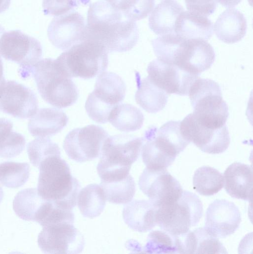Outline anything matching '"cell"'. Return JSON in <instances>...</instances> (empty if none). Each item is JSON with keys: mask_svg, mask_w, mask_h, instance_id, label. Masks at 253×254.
<instances>
[{"mask_svg": "<svg viewBox=\"0 0 253 254\" xmlns=\"http://www.w3.org/2000/svg\"><path fill=\"white\" fill-rule=\"evenodd\" d=\"M188 95L194 110L192 114L200 124L212 129L226 125L228 107L217 82L199 77L191 86Z\"/></svg>", "mask_w": 253, "mask_h": 254, "instance_id": "obj_5", "label": "cell"}, {"mask_svg": "<svg viewBox=\"0 0 253 254\" xmlns=\"http://www.w3.org/2000/svg\"><path fill=\"white\" fill-rule=\"evenodd\" d=\"M174 32L186 39L207 40L213 34V25L206 16L183 11L177 18Z\"/></svg>", "mask_w": 253, "mask_h": 254, "instance_id": "obj_24", "label": "cell"}, {"mask_svg": "<svg viewBox=\"0 0 253 254\" xmlns=\"http://www.w3.org/2000/svg\"><path fill=\"white\" fill-rule=\"evenodd\" d=\"M38 244L44 253L76 254L83 250L85 240L73 223L64 222L43 227Z\"/></svg>", "mask_w": 253, "mask_h": 254, "instance_id": "obj_11", "label": "cell"}, {"mask_svg": "<svg viewBox=\"0 0 253 254\" xmlns=\"http://www.w3.org/2000/svg\"><path fill=\"white\" fill-rule=\"evenodd\" d=\"M143 144V137L129 134L107 137L97 168L101 181L119 180L128 176L132 164L140 155Z\"/></svg>", "mask_w": 253, "mask_h": 254, "instance_id": "obj_3", "label": "cell"}, {"mask_svg": "<svg viewBox=\"0 0 253 254\" xmlns=\"http://www.w3.org/2000/svg\"><path fill=\"white\" fill-rule=\"evenodd\" d=\"M139 186L157 208L176 201L183 190L179 182L166 169L146 167L140 176Z\"/></svg>", "mask_w": 253, "mask_h": 254, "instance_id": "obj_12", "label": "cell"}, {"mask_svg": "<svg viewBox=\"0 0 253 254\" xmlns=\"http://www.w3.org/2000/svg\"><path fill=\"white\" fill-rule=\"evenodd\" d=\"M108 134L99 126L91 125L71 130L66 136L63 147L69 158L76 162L93 160L101 155Z\"/></svg>", "mask_w": 253, "mask_h": 254, "instance_id": "obj_10", "label": "cell"}, {"mask_svg": "<svg viewBox=\"0 0 253 254\" xmlns=\"http://www.w3.org/2000/svg\"><path fill=\"white\" fill-rule=\"evenodd\" d=\"M215 59L214 49L206 40L186 39L175 55L173 64L190 74L199 76L211 66Z\"/></svg>", "mask_w": 253, "mask_h": 254, "instance_id": "obj_17", "label": "cell"}, {"mask_svg": "<svg viewBox=\"0 0 253 254\" xmlns=\"http://www.w3.org/2000/svg\"><path fill=\"white\" fill-rule=\"evenodd\" d=\"M193 184L194 189L199 194L210 196L217 193L224 187L222 174L209 166H202L195 172Z\"/></svg>", "mask_w": 253, "mask_h": 254, "instance_id": "obj_32", "label": "cell"}, {"mask_svg": "<svg viewBox=\"0 0 253 254\" xmlns=\"http://www.w3.org/2000/svg\"><path fill=\"white\" fill-rule=\"evenodd\" d=\"M86 25L84 17L77 11L56 16L48 28V36L57 49L67 50L85 40Z\"/></svg>", "mask_w": 253, "mask_h": 254, "instance_id": "obj_16", "label": "cell"}, {"mask_svg": "<svg viewBox=\"0 0 253 254\" xmlns=\"http://www.w3.org/2000/svg\"><path fill=\"white\" fill-rule=\"evenodd\" d=\"M157 209L150 200H134L127 203L123 208V218L131 229L139 232H146L157 225Z\"/></svg>", "mask_w": 253, "mask_h": 254, "instance_id": "obj_23", "label": "cell"}, {"mask_svg": "<svg viewBox=\"0 0 253 254\" xmlns=\"http://www.w3.org/2000/svg\"><path fill=\"white\" fill-rule=\"evenodd\" d=\"M126 87L118 74L104 71L99 75L94 90L88 96L85 109L89 117L99 124L108 122L112 109L125 98Z\"/></svg>", "mask_w": 253, "mask_h": 254, "instance_id": "obj_8", "label": "cell"}, {"mask_svg": "<svg viewBox=\"0 0 253 254\" xmlns=\"http://www.w3.org/2000/svg\"><path fill=\"white\" fill-rule=\"evenodd\" d=\"M180 128L188 140L204 152L220 154L229 146L230 138L226 125L218 129L207 127L200 124L191 113L180 122Z\"/></svg>", "mask_w": 253, "mask_h": 254, "instance_id": "obj_13", "label": "cell"}, {"mask_svg": "<svg viewBox=\"0 0 253 254\" xmlns=\"http://www.w3.org/2000/svg\"><path fill=\"white\" fill-rule=\"evenodd\" d=\"M143 138L141 154L147 168L166 169L173 163L176 157L164 150L147 131Z\"/></svg>", "mask_w": 253, "mask_h": 254, "instance_id": "obj_30", "label": "cell"}, {"mask_svg": "<svg viewBox=\"0 0 253 254\" xmlns=\"http://www.w3.org/2000/svg\"><path fill=\"white\" fill-rule=\"evenodd\" d=\"M31 73L42 98L58 108L74 104L79 96L78 88L71 78L61 70L55 60L46 58L39 60Z\"/></svg>", "mask_w": 253, "mask_h": 254, "instance_id": "obj_4", "label": "cell"}, {"mask_svg": "<svg viewBox=\"0 0 253 254\" xmlns=\"http://www.w3.org/2000/svg\"><path fill=\"white\" fill-rule=\"evenodd\" d=\"M30 175V166L27 163L4 162L0 164V182L10 188L23 186Z\"/></svg>", "mask_w": 253, "mask_h": 254, "instance_id": "obj_34", "label": "cell"}, {"mask_svg": "<svg viewBox=\"0 0 253 254\" xmlns=\"http://www.w3.org/2000/svg\"><path fill=\"white\" fill-rule=\"evenodd\" d=\"M0 55L20 66V73L27 77L42 56V47L36 39L19 30L4 32L0 38Z\"/></svg>", "mask_w": 253, "mask_h": 254, "instance_id": "obj_9", "label": "cell"}, {"mask_svg": "<svg viewBox=\"0 0 253 254\" xmlns=\"http://www.w3.org/2000/svg\"></svg>", "mask_w": 253, "mask_h": 254, "instance_id": "obj_45", "label": "cell"}, {"mask_svg": "<svg viewBox=\"0 0 253 254\" xmlns=\"http://www.w3.org/2000/svg\"><path fill=\"white\" fill-rule=\"evenodd\" d=\"M144 116L135 106L129 104H118L112 109L108 121L116 128L123 132L134 131L140 129Z\"/></svg>", "mask_w": 253, "mask_h": 254, "instance_id": "obj_28", "label": "cell"}, {"mask_svg": "<svg viewBox=\"0 0 253 254\" xmlns=\"http://www.w3.org/2000/svg\"><path fill=\"white\" fill-rule=\"evenodd\" d=\"M213 29L219 40L227 44H234L245 36L247 22L241 12L234 8H229L219 16Z\"/></svg>", "mask_w": 253, "mask_h": 254, "instance_id": "obj_22", "label": "cell"}, {"mask_svg": "<svg viewBox=\"0 0 253 254\" xmlns=\"http://www.w3.org/2000/svg\"><path fill=\"white\" fill-rule=\"evenodd\" d=\"M27 153L33 165L39 167L41 163L47 157L60 156V150L58 145L50 138L39 137L28 143Z\"/></svg>", "mask_w": 253, "mask_h": 254, "instance_id": "obj_37", "label": "cell"}, {"mask_svg": "<svg viewBox=\"0 0 253 254\" xmlns=\"http://www.w3.org/2000/svg\"><path fill=\"white\" fill-rule=\"evenodd\" d=\"M38 168L39 195L62 208L72 210L77 203L80 184L72 176L66 161L60 156H51L44 159Z\"/></svg>", "mask_w": 253, "mask_h": 254, "instance_id": "obj_2", "label": "cell"}, {"mask_svg": "<svg viewBox=\"0 0 253 254\" xmlns=\"http://www.w3.org/2000/svg\"><path fill=\"white\" fill-rule=\"evenodd\" d=\"M38 110V100L30 88L13 80L6 81L0 89V111L15 118L27 119Z\"/></svg>", "mask_w": 253, "mask_h": 254, "instance_id": "obj_15", "label": "cell"}, {"mask_svg": "<svg viewBox=\"0 0 253 254\" xmlns=\"http://www.w3.org/2000/svg\"><path fill=\"white\" fill-rule=\"evenodd\" d=\"M203 211L202 204L195 193L183 190L175 202L157 208L156 224L171 235H182L200 221Z\"/></svg>", "mask_w": 253, "mask_h": 254, "instance_id": "obj_7", "label": "cell"}, {"mask_svg": "<svg viewBox=\"0 0 253 254\" xmlns=\"http://www.w3.org/2000/svg\"><path fill=\"white\" fill-rule=\"evenodd\" d=\"M139 37L135 21L127 18L118 9L102 0L90 4L85 40L99 42L108 53L124 52L136 45Z\"/></svg>", "mask_w": 253, "mask_h": 254, "instance_id": "obj_1", "label": "cell"}, {"mask_svg": "<svg viewBox=\"0 0 253 254\" xmlns=\"http://www.w3.org/2000/svg\"><path fill=\"white\" fill-rule=\"evenodd\" d=\"M13 124L0 118V157L10 158L20 154L24 149L26 140L21 134L13 131Z\"/></svg>", "mask_w": 253, "mask_h": 254, "instance_id": "obj_31", "label": "cell"}, {"mask_svg": "<svg viewBox=\"0 0 253 254\" xmlns=\"http://www.w3.org/2000/svg\"><path fill=\"white\" fill-rule=\"evenodd\" d=\"M106 200L101 185L90 184L80 190L77 203L84 217L94 218L101 214L105 206Z\"/></svg>", "mask_w": 253, "mask_h": 254, "instance_id": "obj_27", "label": "cell"}, {"mask_svg": "<svg viewBox=\"0 0 253 254\" xmlns=\"http://www.w3.org/2000/svg\"><path fill=\"white\" fill-rule=\"evenodd\" d=\"M145 251L148 253H178L176 237L163 230L153 231L148 236Z\"/></svg>", "mask_w": 253, "mask_h": 254, "instance_id": "obj_38", "label": "cell"}, {"mask_svg": "<svg viewBox=\"0 0 253 254\" xmlns=\"http://www.w3.org/2000/svg\"><path fill=\"white\" fill-rule=\"evenodd\" d=\"M107 2L134 21L146 18L154 6V0H109Z\"/></svg>", "mask_w": 253, "mask_h": 254, "instance_id": "obj_35", "label": "cell"}, {"mask_svg": "<svg viewBox=\"0 0 253 254\" xmlns=\"http://www.w3.org/2000/svg\"><path fill=\"white\" fill-rule=\"evenodd\" d=\"M178 253L226 254L225 248L218 239L204 227L189 231L176 237Z\"/></svg>", "mask_w": 253, "mask_h": 254, "instance_id": "obj_19", "label": "cell"}, {"mask_svg": "<svg viewBox=\"0 0 253 254\" xmlns=\"http://www.w3.org/2000/svg\"><path fill=\"white\" fill-rule=\"evenodd\" d=\"M68 121V118L61 110L52 108H41L30 119L28 130L34 136H51L59 132Z\"/></svg>", "mask_w": 253, "mask_h": 254, "instance_id": "obj_21", "label": "cell"}, {"mask_svg": "<svg viewBox=\"0 0 253 254\" xmlns=\"http://www.w3.org/2000/svg\"><path fill=\"white\" fill-rule=\"evenodd\" d=\"M77 0H43V12L45 15L59 16L77 6Z\"/></svg>", "mask_w": 253, "mask_h": 254, "instance_id": "obj_39", "label": "cell"}, {"mask_svg": "<svg viewBox=\"0 0 253 254\" xmlns=\"http://www.w3.org/2000/svg\"><path fill=\"white\" fill-rule=\"evenodd\" d=\"M108 54L102 44L87 39L66 50L55 61L68 76L87 79L106 70Z\"/></svg>", "mask_w": 253, "mask_h": 254, "instance_id": "obj_6", "label": "cell"}, {"mask_svg": "<svg viewBox=\"0 0 253 254\" xmlns=\"http://www.w3.org/2000/svg\"><path fill=\"white\" fill-rule=\"evenodd\" d=\"M241 222L240 212L233 202L216 199L206 210L204 228L216 238H224L233 234Z\"/></svg>", "mask_w": 253, "mask_h": 254, "instance_id": "obj_18", "label": "cell"}, {"mask_svg": "<svg viewBox=\"0 0 253 254\" xmlns=\"http://www.w3.org/2000/svg\"><path fill=\"white\" fill-rule=\"evenodd\" d=\"M186 39L175 33L160 35L152 40V45L157 59L173 64L174 57Z\"/></svg>", "mask_w": 253, "mask_h": 254, "instance_id": "obj_36", "label": "cell"}, {"mask_svg": "<svg viewBox=\"0 0 253 254\" xmlns=\"http://www.w3.org/2000/svg\"><path fill=\"white\" fill-rule=\"evenodd\" d=\"M4 32V28L0 25V38ZM5 80L3 76V63L0 56V89L5 82Z\"/></svg>", "mask_w": 253, "mask_h": 254, "instance_id": "obj_41", "label": "cell"}, {"mask_svg": "<svg viewBox=\"0 0 253 254\" xmlns=\"http://www.w3.org/2000/svg\"><path fill=\"white\" fill-rule=\"evenodd\" d=\"M106 199L114 204H127L132 201L136 192L134 179L130 174L125 179L111 182H101Z\"/></svg>", "mask_w": 253, "mask_h": 254, "instance_id": "obj_33", "label": "cell"}, {"mask_svg": "<svg viewBox=\"0 0 253 254\" xmlns=\"http://www.w3.org/2000/svg\"><path fill=\"white\" fill-rule=\"evenodd\" d=\"M3 197V192L2 189L1 188V186H0V202L1 201Z\"/></svg>", "mask_w": 253, "mask_h": 254, "instance_id": "obj_44", "label": "cell"}, {"mask_svg": "<svg viewBox=\"0 0 253 254\" xmlns=\"http://www.w3.org/2000/svg\"><path fill=\"white\" fill-rule=\"evenodd\" d=\"M147 70L151 80L167 94L180 96L187 95L191 86L199 77L157 59L149 64Z\"/></svg>", "mask_w": 253, "mask_h": 254, "instance_id": "obj_14", "label": "cell"}, {"mask_svg": "<svg viewBox=\"0 0 253 254\" xmlns=\"http://www.w3.org/2000/svg\"><path fill=\"white\" fill-rule=\"evenodd\" d=\"M224 186L232 197L250 201L253 197V168L251 166L235 162L224 174Z\"/></svg>", "mask_w": 253, "mask_h": 254, "instance_id": "obj_20", "label": "cell"}, {"mask_svg": "<svg viewBox=\"0 0 253 254\" xmlns=\"http://www.w3.org/2000/svg\"><path fill=\"white\" fill-rule=\"evenodd\" d=\"M11 0H0V13L6 10L10 4Z\"/></svg>", "mask_w": 253, "mask_h": 254, "instance_id": "obj_43", "label": "cell"}, {"mask_svg": "<svg viewBox=\"0 0 253 254\" xmlns=\"http://www.w3.org/2000/svg\"><path fill=\"white\" fill-rule=\"evenodd\" d=\"M183 11V6L176 0H162L151 12L149 27L158 35L175 33L176 21Z\"/></svg>", "mask_w": 253, "mask_h": 254, "instance_id": "obj_25", "label": "cell"}, {"mask_svg": "<svg viewBox=\"0 0 253 254\" xmlns=\"http://www.w3.org/2000/svg\"><path fill=\"white\" fill-rule=\"evenodd\" d=\"M135 75L137 86L135 95L136 103L150 113L161 111L167 103V94L154 84L148 76L141 78L138 72Z\"/></svg>", "mask_w": 253, "mask_h": 254, "instance_id": "obj_26", "label": "cell"}, {"mask_svg": "<svg viewBox=\"0 0 253 254\" xmlns=\"http://www.w3.org/2000/svg\"><path fill=\"white\" fill-rule=\"evenodd\" d=\"M242 0H216L223 6L228 8H233L241 2Z\"/></svg>", "mask_w": 253, "mask_h": 254, "instance_id": "obj_42", "label": "cell"}, {"mask_svg": "<svg viewBox=\"0 0 253 254\" xmlns=\"http://www.w3.org/2000/svg\"><path fill=\"white\" fill-rule=\"evenodd\" d=\"M46 199L35 188H28L18 192L13 201L16 214L26 221H35L36 216Z\"/></svg>", "mask_w": 253, "mask_h": 254, "instance_id": "obj_29", "label": "cell"}, {"mask_svg": "<svg viewBox=\"0 0 253 254\" xmlns=\"http://www.w3.org/2000/svg\"><path fill=\"white\" fill-rule=\"evenodd\" d=\"M189 11L207 16L212 14L217 5L216 0H185Z\"/></svg>", "mask_w": 253, "mask_h": 254, "instance_id": "obj_40", "label": "cell"}]
</instances>
